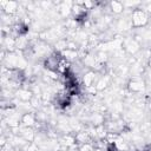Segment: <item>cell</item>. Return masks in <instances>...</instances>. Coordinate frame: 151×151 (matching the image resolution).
Masks as SVG:
<instances>
[{"label":"cell","mask_w":151,"mask_h":151,"mask_svg":"<svg viewBox=\"0 0 151 151\" xmlns=\"http://www.w3.org/2000/svg\"><path fill=\"white\" fill-rule=\"evenodd\" d=\"M21 123L25 126H32L35 123V116L33 113H25L21 118Z\"/></svg>","instance_id":"3957f363"},{"label":"cell","mask_w":151,"mask_h":151,"mask_svg":"<svg viewBox=\"0 0 151 151\" xmlns=\"http://www.w3.org/2000/svg\"><path fill=\"white\" fill-rule=\"evenodd\" d=\"M110 7H111L112 12L117 13V14H119V13H122L124 11V5L120 1H112V2H110Z\"/></svg>","instance_id":"5b68a950"},{"label":"cell","mask_w":151,"mask_h":151,"mask_svg":"<svg viewBox=\"0 0 151 151\" xmlns=\"http://www.w3.org/2000/svg\"><path fill=\"white\" fill-rule=\"evenodd\" d=\"M0 6L2 7V9L7 14H13V13L17 12V9H19L18 8V2H15V1H1Z\"/></svg>","instance_id":"7a4b0ae2"},{"label":"cell","mask_w":151,"mask_h":151,"mask_svg":"<svg viewBox=\"0 0 151 151\" xmlns=\"http://www.w3.org/2000/svg\"><path fill=\"white\" fill-rule=\"evenodd\" d=\"M149 21V17L146 14V12L142 8H136L132 12L131 15V25L133 27H143L147 24Z\"/></svg>","instance_id":"6da1fadb"},{"label":"cell","mask_w":151,"mask_h":151,"mask_svg":"<svg viewBox=\"0 0 151 151\" xmlns=\"http://www.w3.org/2000/svg\"><path fill=\"white\" fill-rule=\"evenodd\" d=\"M129 88H130V91H132L134 93L136 92H139L143 88V83L139 81V80H137V79H132L130 81V84H129Z\"/></svg>","instance_id":"277c9868"},{"label":"cell","mask_w":151,"mask_h":151,"mask_svg":"<svg viewBox=\"0 0 151 151\" xmlns=\"http://www.w3.org/2000/svg\"><path fill=\"white\" fill-rule=\"evenodd\" d=\"M94 83V73L93 72H88L85 77H84V84L86 86H92Z\"/></svg>","instance_id":"8992f818"}]
</instances>
